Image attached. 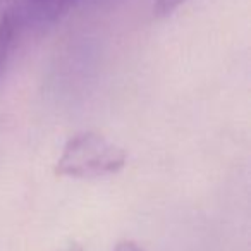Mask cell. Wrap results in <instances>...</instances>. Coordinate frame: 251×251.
<instances>
[{
	"instance_id": "6da1fadb",
	"label": "cell",
	"mask_w": 251,
	"mask_h": 251,
	"mask_svg": "<svg viewBox=\"0 0 251 251\" xmlns=\"http://www.w3.org/2000/svg\"><path fill=\"white\" fill-rule=\"evenodd\" d=\"M127 162L124 148L97 133H81L66 143L55 165L59 176L90 179L119 172Z\"/></svg>"
},
{
	"instance_id": "7a4b0ae2",
	"label": "cell",
	"mask_w": 251,
	"mask_h": 251,
	"mask_svg": "<svg viewBox=\"0 0 251 251\" xmlns=\"http://www.w3.org/2000/svg\"><path fill=\"white\" fill-rule=\"evenodd\" d=\"M79 0H4L18 36L59 21Z\"/></svg>"
},
{
	"instance_id": "3957f363",
	"label": "cell",
	"mask_w": 251,
	"mask_h": 251,
	"mask_svg": "<svg viewBox=\"0 0 251 251\" xmlns=\"http://www.w3.org/2000/svg\"><path fill=\"white\" fill-rule=\"evenodd\" d=\"M16 36H18V31L14 28L11 14L5 7L4 0H0V71L5 66V60L11 53Z\"/></svg>"
},
{
	"instance_id": "277c9868",
	"label": "cell",
	"mask_w": 251,
	"mask_h": 251,
	"mask_svg": "<svg viewBox=\"0 0 251 251\" xmlns=\"http://www.w3.org/2000/svg\"><path fill=\"white\" fill-rule=\"evenodd\" d=\"M182 2H186V0H157L153 11L157 16H167V14H171L172 11H176Z\"/></svg>"
},
{
	"instance_id": "5b68a950",
	"label": "cell",
	"mask_w": 251,
	"mask_h": 251,
	"mask_svg": "<svg viewBox=\"0 0 251 251\" xmlns=\"http://www.w3.org/2000/svg\"><path fill=\"white\" fill-rule=\"evenodd\" d=\"M114 251H143V250L138 248L134 243H131V241H122V243H119L117 246H115Z\"/></svg>"
},
{
	"instance_id": "8992f818",
	"label": "cell",
	"mask_w": 251,
	"mask_h": 251,
	"mask_svg": "<svg viewBox=\"0 0 251 251\" xmlns=\"http://www.w3.org/2000/svg\"><path fill=\"white\" fill-rule=\"evenodd\" d=\"M59 251H83V250H81L77 244H67V246H64L62 250H59Z\"/></svg>"
}]
</instances>
